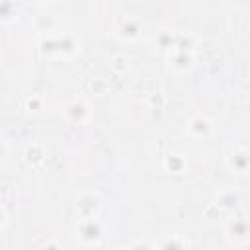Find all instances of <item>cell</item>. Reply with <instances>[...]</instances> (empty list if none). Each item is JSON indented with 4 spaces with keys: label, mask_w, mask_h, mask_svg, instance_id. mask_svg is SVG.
Masks as SVG:
<instances>
[]
</instances>
